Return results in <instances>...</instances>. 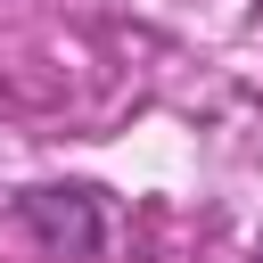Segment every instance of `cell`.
<instances>
[{"label":"cell","mask_w":263,"mask_h":263,"mask_svg":"<svg viewBox=\"0 0 263 263\" xmlns=\"http://www.w3.org/2000/svg\"><path fill=\"white\" fill-rule=\"evenodd\" d=\"M247 263H263V238H255V247H247Z\"/></svg>","instance_id":"2"},{"label":"cell","mask_w":263,"mask_h":263,"mask_svg":"<svg viewBox=\"0 0 263 263\" xmlns=\"http://www.w3.org/2000/svg\"><path fill=\"white\" fill-rule=\"evenodd\" d=\"M8 214L49 263H99L115 247V214H107V197L90 181H25L8 197Z\"/></svg>","instance_id":"1"}]
</instances>
